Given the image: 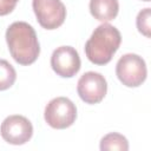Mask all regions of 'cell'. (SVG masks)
<instances>
[{
    "mask_svg": "<svg viewBox=\"0 0 151 151\" xmlns=\"http://www.w3.org/2000/svg\"><path fill=\"white\" fill-rule=\"evenodd\" d=\"M90 12L98 21L109 22L118 15L119 2L118 0H90Z\"/></svg>",
    "mask_w": 151,
    "mask_h": 151,
    "instance_id": "obj_9",
    "label": "cell"
},
{
    "mask_svg": "<svg viewBox=\"0 0 151 151\" xmlns=\"http://www.w3.org/2000/svg\"><path fill=\"white\" fill-rule=\"evenodd\" d=\"M19 0H0V17L9 14L17 6Z\"/></svg>",
    "mask_w": 151,
    "mask_h": 151,
    "instance_id": "obj_13",
    "label": "cell"
},
{
    "mask_svg": "<svg viewBox=\"0 0 151 151\" xmlns=\"http://www.w3.org/2000/svg\"><path fill=\"white\" fill-rule=\"evenodd\" d=\"M143 1H146V2H149V1H150V0H143Z\"/></svg>",
    "mask_w": 151,
    "mask_h": 151,
    "instance_id": "obj_14",
    "label": "cell"
},
{
    "mask_svg": "<svg viewBox=\"0 0 151 151\" xmlns=\"http://www.w3.org/2000/svg\"><path fill=\"white\" fill-rule=\"evenodd\" d=\"M0 133L5 142L12 145H22L33 136L32 123L24 116L12 114L4 119L0 126Z\"/></svg>",
    "mask_w": 151,
    "mask_h": 151,
    "instance_id": "obj_6",
    "label": "cell"
},
{
    "mask_svg": "<svg viewBox=\"0 0 151 151\" xmlns=\"http://www.w3.org/2000/svg\"><path fill=\"white\" fill-rule=\"evenodd\" d=\"M101 151H127L129 150V142L126 139V137H124L123 134L118 133V132H111L105 134L101 140H100V145H99Z\"/></svg>",
    "mask_w": 151,
    "mask_h": 151,
    "instance_id": "obj_10",
    "label": "cell"
},
{
    "mask_svg": "<svg viewBox=\"0 0 151 151\" xmlns=\"http://www.w3.org/2000/svg\"><path fill=\"white\" fill-rule=\"evenodd\" d=\"M32 7L42 28L55 29L66 19V7L60 0H33Z\"/></svg>",
    "mask_w": 151,
    "mask_h": 151,
    "instance_id": "obj_5",
    "label": "cell"
},
{
    "mask_svg": "<svg viewBox=\"0 0 151 151\" xmlns=\"http://www.w3.org/2000/svg\"><path fill=\"white\" fill-rule=\"evenodd\" d=\"M77 92L83 101L86 104L100 103L107 92V83L104 76L98 72L88 71L84 73L77 85Z\"/></svg>",
    "mask_w": 151,
    "mask_h": 151,
    "instance_id": "obj_7",
    "label": "cell"
},
{
    "mask_svg": "<svg viewBox=\"0 0 151 151\" xmlns=\"http://www.w3.org/2000/svg\"><path fill=\"white\" fill-rule=\"evenodd\" d=\"M80 57L72 46H60L51 55L52 70L63 78H72L80 70Z\"/></svg>",
    "mask_w": 151,
    "mask_h": 151,
    "instance_id": "obj_8",
    "label": "cell"
},
{
    "mask_svg": "<svg viewBox=\"0 0 151 151\" xmlns=\"http://www.w3.org/2000/svg\"><path fill=\"white\" fill-rule=\"evenodd\" d=\"M150 18H151V9L144 8L138 13L137 19H136V25H137L138 31L146 38H150V29H151L150 28V20H151Z\"/></svg>",
    "mask_w": 151,
    "mask_h": 151,
    "instance_id": "obj_12",
    "label": "cell"
},
{
    "mask_svg": "<svg viewBox=\"0 0 151 151\" xmlns=\"http://www.w3.org/2000/svg\"><path fill=\"white\" fill-rule=\"evenodd\" d=\"M120 42V32L114 26L103 22L94 28L85 44L86 57L94 65H106L118 51Z\"/></svg>",
    "mask_w": 151,
    "mask_h": 151,
    "instance_id": "obj_2",
    "label": "cell"
},
{
    "mask_svg": "<svg viewBox=\"0 0 151 151\" xmlns=\"http://www.w3.org/2000/svg\"><path fill=\"white\" fill-rule=\"evenodd\" d=\"M17 79L14 67L5 59H0V91L9 88Z\"/></svg>",
    "mask_w": 151,
    "mask_h": 151,
    "instance_id": "obj_11",
    "label": "cell"
},
{
    "mask_svg": "<svg viewBox=\"0 0 151 151\" xmlns=\"http://www.w3.org/2000/svg\"><path fill=\"white\" fill-rule=\"evenodd\" d=\"M6 41L12 58L20 65L33 64L40 54V45L34 28L25 21L11 24L6 31Z\"/></svg>",
    "mask_w": 151,
    "mask_h": 151,
    "instance_id": "obj_1",
    "label": "cell"
},
{
    "mask_svg": "<svg viewBox=\"0 0 151 151\" xmlns=\"http://www.w3.org/2000/svg\"><path fill=\"white\" fill-rule=\"evenodd\" d=\"M45 122L53 129L70 127L77 119V107L66 97H57L48 101L44 112Z\"/></svg>",
    "mask_w": 151,
    "mask_h": 151,
    "instance_id": "obj_4",
    "label": "cell"
},
{
    "mask_svg": "<svg viewBox=\"0 0 151 151\" xmlns=\"http://www.w3.org/2000/svg\"><path fill=\"white\" fill-rule=\"evenodd\" d=\"M116 74L123 85L127 87H138L146 79V64L138 54L126 53L117 61Z\"/></svg>",
    "mask_w": 151,
    "mask_h": 151,
    "instance_id": "obj_3",
    "label": "cell"
}]
</instances>
